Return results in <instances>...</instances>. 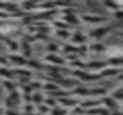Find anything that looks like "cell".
<instances>
[{"label": "cell", "mask_w": 123, "mask_h": 115, "mask_svg": "<svg viewBox=\"0 0 123 115\" xmlns=\"http://www.w3.org/2000/svg\"><path fill=\"white\" fill-rule=\"evenodd\" d=\"M107 32H109V27H98V29H94V30L91 32V36H93L94 39L100 40V39H103V37L107 35Z\"/></svg>", "instance_id": "1"}, {"label": "cell", "mask_w": 123, "mask_h": 115, "mask_svg": "<svg viewBox=\"0 0 123 115\" xmlns=\"http://www.w3.org/2000/svg\"><path fill=\"white\" fill-rule=\"evenodd\" d=\"M90 49H91L93 52H98V50L101 52V50H104L106 47H104V45H103V43H100V42H96V43H93V45L90 46Z\"/></svg>", "instance_id": "2"}, {"label": "cell", "mask_w": 123, "mask_h": 115, "mask_svg": "<svg viewBox=\"0 0 123 115\" xmlns=\"http://www.w3.org/2000/svg\"><path fill=\"white\" fill-rule=\"evenodd\" d=\"M9 58H10V61H12V62H15V63H20V65H23V63H25V59H23V56H18V55H10Z\"/></svg>", "instance_id": "3"}, {"label": "cell", "mask_w": 123, "mask_h": 115, "mask_svg": "<svg viewBox=\"0 0 123 115\" xmlns=\"http://www.w3.org/2000/svg\"><path fill=\"white\" fill-rule=\"evenodd\" d=\"M86 39H87V36H84L81 32L74 33V36H73V40H74V42H80V43H81V42H84Z\"/></svg>", "instance_id": "4"}, {"label": "cell", "mask_w": 123, "mask_h": 115, "mask_svg": "<svg viewBox=\"0 0 123 115\" xmlns=\"http://www.w3.org/2000/svg\"><path fill=\"white\" fill-rule=\"evenodd\" d=\"M48 61L55 62V63H62V62H64V61L61 59L59 56H56V55H49V56H48Z\"/></svg>", "instance_id": "5"}, {"label": "cell", "mask_w": 123, "mask_h": 115, "mask_svg": "<svg viewBox=\"0 0 123 115\" xmlns=\"http://www.w3.org/2000/svg\"><path fill=\"white\" fill-rule=\"evenodd\" d=\"M103 101H104V104H106V106H107V108H116V101H114V99L104 98Z\"/></svg>", "instance_id": "6"}, {"label": "cell", "mask_w": 123, "mask_h": 115, "mask_svg": "<svg viewBox=\"0 0 123 115\" xmlns=\"http://www.w3.org/2000/svg\"><path fill=\"white\" fill-rule=\"evenodd\" d=\"M0 75H2V76H6V78H12V72L7 71L6 68H0Z\"/></svg>", "instance_id": "7"}]
</instances>
